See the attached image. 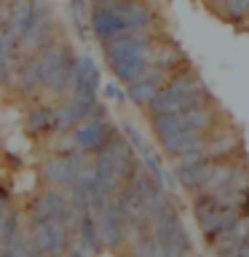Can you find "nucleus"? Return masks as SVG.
<instances>
[{
    "mask_svg": "<svg viewBox=\"0 0 249 257\" xmlns=\"http://www.w3.org/2000/svg\"><path fill=\"white\" fill-rule=\"evenodd\" d=\"M153 120V132H156L158 145L169 156H182L185 150L196 148L206 140V132L214 126V110L206 107V102L193 104V107L156 115Z\"/></svg>",
    "mask_w": 249,
    "mask_h": 257,
    "instance_id": "f257e3e1",
    "label": "nucleus"
},
{
    "mask_svg": "<svg viewBox=\"0 0 249 257\" xmlns=\"http://www.w3.org/2000/svg\"><path fill=\"white\" fill-rule=\"evenodd\" d=\"M91 30L102 40L118 38L123 32H145L153 24L150 8L140 0H94Z\"/></svg>",
    "mask_w": 249,
    "mask_h": 257,
    "instance_id": "f03ea898",
    "label": "nucleus"
},
{
    "mask_svg": "<svg viewBox=\"0 0 249 257\" xmlns=\"http://www.w3.org/2000/svg\"><path fill=\"white\" fill-rule=\"evenodd\" d=\"M134 153L123 140H110L96 150L94 158V188L88 190V201L115 196L120 188L129 182V177L134 174Z\"/></svg>",
    "mask_w": 249,
    "mask_h": 257,
    "instance_id": "7ed1b4c3",
    "label": "nucleus"
},
{
    "mask_svg": "<svg viewBox=\"0 0 249 257\" xmlns=\"http://www.w3.org/2000/svg\"><path fill=\"white\" fill-rule=\"evenodd\" d=\"M102 51H104V59H107L112 75L118 80H123V83H132L137 75H142L153 64L156 46L150 43V38L145 32H123L118 38L104 40Z\"/></svg>",
    "mask_w": 249,
    "mask_h": 257,
    "instance_id": "20e7f679",
    "label": "nucleus"
},
{
    "mask_svg": "<svg viewBox=\"0 0 249 257\" xmlns=\"http://www.w3.org/2000/svg\"><path fill=\"white\" fill-rule=\"evenodd\" d=\"M206 86L196 72H180V75L169 78V83L158 91V96L150 102V118L166 115V112H177L193 104L206 102Z\"/></svg>",
    "mask_w": 249,
    "mask_h": 257,
    "instance_id": "39448f33",
    "label": "nucleus"
},
{
    "mask_svg": "<svg viewBox=\"0 0 249 257\" xmlns=\"http://www.w3.org/2000/svg\"><path fill=\"white\" fill-rule=\"evenodd\" d=\"M91 209H94L96 236H99L102 246L115 249L126 241V236H132V230H137V225L132 222V217L123 209V201H120L118 193L91 201Z\"/></svg>",
    "mask_w": 249,
    "mask_h": 257,
    "instance_id": "423d86ee",
    "label": "nucleus"
},
{
    "mask_svg": "<svg viewBox=\"0 0 249 257\" xmlns=\"http://www.w3.org/2000/svg\"><path fill=\"white\" fill-rule=\"evenodd\" d=\"M148 230L161 241V244H164V249L169 252V257H190V252H193L190 233H188V228L182 225L180 214L174 212V206L164 209V212H161L156 220L150 222Z\"/></svg>",
    "mask_w": 249,
    "mask_h": 257,
    "instance_id": "0eeeda50",
    "label": "nucleus"
},
{
    "mask_svg": "<svg viewBox=\"0 0 249 257\" xmlns=\"http://www.w3.org/2000/svg\"><path fill=\"white\" fill-rule=\"evenodd\" d=\"M40 54V62H43V88L51 94H64L70 91V80H72V67H75V59L70 56L67 46H56L48 43Z\"/></svg>",
    "mask_w": 249,
    "mask_h": 257,
    "instance_id": "6e6552de",
    "label": "nucleus"
},
{
    "mask_svg": "<svg viewBox=\"0 0 249 257\" xmlns=\"http://www.w3.org/2000/svg\"><path fill=\"white\" fill-rule=\"evenodd\" d=\"M70 225L56 220L48 214H35L32 212V225H30V236L35 241L38 249H43L51 257H64L70 252Z\"/></svg>",
    "mask_w": 249,
    "mask_h": 257,
    "instance_id": "1a4fd4ad",
    "label": "nucleus"
},
{
    "mask_svg": "<svg viewBox=\"0 0 249 257\" xmlns=\"http://www.w3.org/2000/svg\"><path fill=\"white\" fill-rule=\"evenodd\" d=\"M238 209L236 206H225V204H217L214 198H209V196H201L196 201V222H198V228L204 236L209 238H214V236H220V233L228 228V225H233L238 220Z\"/></svg>",
    "mask_w": 249,
    "mask_h": 257,
    "instance_id": "9d476101",
    "label": "nucleus"
},
{
    "mask_svg": "<svg viewBox=\"0 0 249 257\" xmlns=\"http://www.w3.org/2000/svg\"><path fill=\"white\" fill-rule=\"evenodd\" d=\"M169 83V75H166V64L161 62H153L142 75H137L132 83L126 86V96L132 99L134 104L140 107H150V102L158 96V91Z\"/></svg>",
    "mask_w": 249,
    "mask_h": 257,
    "instance_id": "9b49d317",
    "label": "nucleus"
},
{
    "mask_svg": "<svg viewBox=\"0 0 249 257\" xmlns=\"http://www.w3.org/2000/svg\"><path fill=\"white\" fill-rule=\"evenodd\" d=\"M99 70L88 56H78L75 67H72V80H70V96L86 102H96V91H99Z\"/></svg>",
    "mask_w": 249,
    "mask_h": 257,
    "instance_id": "f8f14e48",
    "label": "nucleus"
},
{
    "mask_svg": "<svg viewBox=\"0 0 249 257\" xmlns=\"http://www.w3.org/2000/svg\"><path fill=\"white\" fill-rule=\"evenodd\" d=\"M107 142H110V123L104 118H86L83 123H78L72 128V145H75V150L94 153Z\"/></svg>",
    "mask_w": 249,
    "mask_h": 257,
    "instance_id": "ddd939ff",
    "label": "nucleus"
},
{
    "mask_svg": "<svg viewBox=\"0 0 249 257\" xmlns=\"http://www.w3.org/2000/svg\"><path fill=\"white\" fill-rule=\"evenodd\" d=\"M209 198H214L217 204L241 209V204H244V201L249 198V169H244V166H233L230 177H228V180H225L214 193H209Z\"/></svg>",
    "mask_w": 249,
    "mask_h": 257,
    "instance_id": "4468645a",
    "label": "nucleus"
},
{
    "mask_svg": "<svg viewBox=\"0 0 249 257\" xmlns=\"http://www.w3.org/2000/svg\"><path fill=\"white\" fill-rule=\"evenodd\" d=\"M32 212L35 214H48V217H56V220L67 222L70 228L75 225V206H72V198L62 190H46L40 193L32 204Z\"/></svg>",
    "mask_w": 249,
    "mask_h": 257,
    "instance_id": "2eb2a0df",
    "label": "nucleus"
},
{
    "mask_svg": "<svg viewBox=\"0 0 249 257\" xmlns=\"http://www.w3.org/2000/svg\"><path fill=\"white\" fill-rule=\"evenodd\" d=\"M246 238H249V214L238 217V220L233 222V225H228L220 236H214L212 238V246H214L217 257H225V254H230L236 246L244 244Z\"/></svg>",
    "mask_w": 249,
    "mask_h": 257,
    "instance_id": "dca6fc26",
    "label": "nucleus"
},
{
    "mask_svg": "<svg viewBox=\"0 0 249 257\" xmlns=\"http://www.w3.org/2000/svg\"><path fill=\"white\" fill-rule=\"evenodd\" d=\"M19 38L14 35V30L8 27V22L0 24V83H8L14 75V51Z\"/></svg>",
    "mask_w": 249,
    "mask_h": 257,
    "instance_id": "f3484780",
    "label": "nucleus"
},
{
    "mask_svg": "<svg viewBox=\"0 0 249 257\" xmlns=\"http://www.w3.org/2000/svg\"><path fill=\"white\" fill-rule=\"evenodd\" d=\"M43 88V62H40V54H35L30 62L22 64L19 70V91L22 94H35Z\"/></svg>",
    "mask_w": 249,
    "mask_h": 257,
    "instance_id": "a211bd4d",
    "label": "nucleus"
},
{
    "mask_svg": "<svg viewBox=\"0 0 249 257\" xmlns=\"http://www.w3.org/2000/svg\"><path fill=\"white\" fill-rule=\"evenodd\" d=\"M32 16H35V3H32V0H16L11 6V14H8L6 22H8V27L14 30V35L22 38L24 30L30 27Z\"/></svg>",
    "mask_w": 249,
    "mask_h": 257,
    "instance_id": "6ab92c4d",
    "label": "nucleus"
},
{
    "mask_svg": "<svg viewBox=\"0 0 249 257\" xmlns=\"http://www.w3.org/2000/svg\"><path fill=\"white\" fill-rule=\"evenodd\" d=\"M129 257H169V252L153 233H145V236L132 246V254Z\"/></svg>",
    "mask_w": 249,
    "mask_h": 257,
    "instance_id": "aec40b11",
    "label": "nucleus"
},
{
    "mask_svg": "<svg viewBox=\"0 0 249 257\" xmlns=\"http://www.w3.org/2000/svg\"><path fill=\"white\" fill-rule=\"evenodd\" d=\"M27 126L32 132H54L56 120H54V107H35L27 115Z\"/></svg>",
    "mask_w": 249,
    "mask_h": 257,
    "instance_id": "412c9836",
    "label": "nucleus"
},
{
    "mask_svg": "<svg viewBox=\"0 0 249 257\" xmlns=\"http://www.w3.org/2000/svg\"><path fill=\"white\" fill-rule=\"evenodd\" d=\"M14 228H16V214L6 204H0V249L6 246V241L14 233Z\"/></svg>",
    "mask_w": 249,
    "mask_h": 257,
    "instance_id": "4be33fe9",
    "label": "nucleus"
},
{
    "mask_svg": "<svg viewBox=\"0 0 249 257\" xmlns=\"http://www.w3.org/2000/svg\"><path fill=\"white\" fill-rule=\"evenodd\" d=\"M222 14L233 22H241L249 16V0H222Z\"/></svg>",
    "mask_w": 249,
    "mask_h": 257,
    "instance_id": "5701e85b",
    "label": "nucleus"
},
{
    "mask_svg": "<svg viewBox=\"0 0 249 257\" xmlns=\"http://www.w3.org/2000/svg\"><path fill=\"white\" fill-rule=\"evenodd\" d=\"M104 91H107L110 96H115V99H123V91H118L115 83H107V86H104Z\"/></svg>",
    "mask_w": 249,
    "mask_h": 257,
    "instance_id": "b1692460",
    "label": "nucleus"
},
{
    "mask_svg": "<svg viewBox=\"0 0 249 257\" xmlns=\"http://www.w3.org/2000/svg\"><path fill=\"white\" fill-rule=\"evenodd\" d=\"M72 8H75V14H83L86 11V0H72Z\"/></svg>",
    "mask_w": 249,
    "mask_h": 257,
    "instance_id": "393cba45",
    "label": "nucleus"
},
{
    "mask_svg": "<svg viewBox=\"0 0 249 257\" xmlns=\"http://www.w3.org/2000/svg\"><path fill=\"white\" fill-rule=\"evenodd\" d=\"M64 257H88V254H86V252H78V249H75V252H67Z\"/></svg>",
    "mask_w": 249,
    "mask_h": 257,
    "instance_id": "a878e982",
    "label": "nucleus"
},
{
    "mask_svg": "<svg viewBox=\"0 0 249 257\" xmlns=\"http://www.w3.org/2000/svg\"><path fill=\"white\" fill-rule=\"evenodd\" d=\"M212 6H217V8H222V0H209Z\"/></svg>",
    "mask_w": 249,
    "mask_h": 257,
    "instance_id": "bb28decb",
    "label": "nucleus"
}]
</instances>
